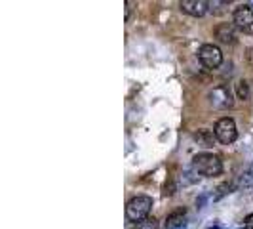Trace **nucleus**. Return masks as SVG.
Listing matches in <instances>:
<instances>
[{
	"label": "nucleus",
	"instance_id": "obj_9",
	"mask_svg": "<svg viewBox=\"0 0 253 229\" xmlns=\"http://www.w3.org/2000/svg\"><path fill=\"white\" fill-rule=\"evenodd\" d=\"M253 187V165H248L236 178V189H252Z\"/></svg>",
	"mask_w": 253,
	"mask_h": 229
},
{
	"label": "nucleus",
	"instance_id": "obj_10",
	"mask_svg": "<svg viewBox=\"0 0 253 229\" xmlns=\"http://www.w3.org/2000/svg\"><path fill=\"white\" fill-rule=\"evenodd\" d=\"M192 140L196 141L198 145H202V147H213V143H215L217 138L211 130L202 128V130H198V132H194V134H192Z\"/></svg>",
	"mask_w": 253,
	"mask_h": 229
},
{
	"label": "nucleus",
	"instance_id": "obj_8",
	"mask_svg": "<svg viewBox=\"0 0 253 229\" xmlns=\"http://www.w3.org/2000/svg\"><path fill=\"white\" fill-rule=\"evenodd\" d=\"M215 38L223 44H236V27L232 23H221L215 27Z\"/></svg>",
	"mask_w": 253,
	"mask_h": 229
},
{
	"label": "nucleus",
	"instance_id": "obj_3",
	"mask_svg": "<svg viewBox=\"0 0 253 229\" xmlns=\"http://www.w3.org/2000/svg\"><path fill=\"white\" fill-rule=\"evenodd\" d=\"M232 25L244 35H253V6L240 4L232 12Z\"/></svg>",
	"mask_w": 253,
	"mask_h": 229
},
{
	"label": "nucleus",
	"instance_id": "obj_4",
	"mask_svg": "<svg viewBox=\"0 0 253 229\" xmlns=\"http://www.w3.org/2000/svg\"><path fill=\"white\" fill-rule=\"evenodd\" d=\"M213 134H215L217 141H221L223 145H230V143H234L236 138H238V128H236L234 118H230V116H223V118H219L215 128H213Z\"/></svg>",
	"mask_w": 253,
	"mask_h": 229
},
{
	"label": "nucleus",
	"instance_id": "obj_1",
	"mask_svg": "<svg viewBox=\"0 0 253 229\" xmlns=\"http://www.w3.org/2000/svg\"><path fill=\"white\" fill-rule=\"evenodd\" d=\"M192 170L198 176H206V178H215L223 174V161L217 157L215 153H196L192 157Z\"/></svg>",
	"mask_w": 253,
	"mask_h": 229
},
{
	"label": "nucleus",
	"instance_id": "obj_5",
	"mask_svg": "<svg viewBox=\"0 0 253 229\" xmlns=\"http://www.w3.org/2000/svg\"><path fill=\"white\" fill-rule=\"evenodd\" d=\"M198 59L206 69H217L223 63V52L215 44H202L198 50Z\"/></svg>",
	"mask_w": 253,
	"mask_h": 229
},
{
	"label": "nucleus",
	"instance_id": "obj_17",
	"mask_svg": "<svg viewBox=\"0 0 253 229\" xmlns=\"http://www.w3.org/2000/svg\"><path fill=\"white\" fill-rule=\"evenodd\" d=\"M210 229H225V228H221V226H213V228H210Z\"/></svg>",
	"mask_w": 253,
	"mask_h": 229
},
{
	"label": "nucleus",
	"instance_id": "obj_13",
	"mask_svg": "<svg viewBox=\"0 0 253 229\" xmlns=\"http://www.w3.org/2000/svg\"><path fill=\"white\" fill-rule=\"evenodd\" d=\"M232 189H236V183H223V185H219V187H217L215 197H213V201H219V199H223L225 195L232 193Z\"/></svg>",
	"mask_w": 253,
	"mask_h": 229
},
{
	"label": "nucleus",
	"instance_id": "obj_7",
	"mask_svg": "<svg viewBox=\"0 0 253 229\" xmlns=\"http://www.w3.org/2000/svg\"><path fill=\"white\" fill-rule=\"evenodd\" d=\"M179 8H181V12L189 13L192 17H202L210 12L208 2H204V0H183V2H179Z\"/></svg>",
	"mask_w": 253,
	"mask_h": 229
},
{
	"label": "nucleus",
	"instance_id": "obj_2",
	"mask_svg": "<svg viewBox=\"0 0 253 229\" xmlns=\"http://www.w3.org/2000/svg\"><path fill=\"white\" fill-rule=\"evenodd\" d=\"M152 197L149 195H137L133 199H129L126 204V220L131 224H139L143 220H147L152 210Z\"/></svg>",
	"mask_w": 253,
	"mask_h": 229
},
{
	"label": "nucleus",
	"instance_id": "obj_19",
	"mask_svg": "<svg viewBox=\"0 0 253 229\" xmlns=\"http://www.w3.org/2000/svg\"><path fill=\"white\" fill-rule=\"evenodd\" d=\"M252 229H253V228H252Z\"/></svg>",
	"mask_w": 253,
	"mask_h": 229
},
{
	"label": "nucleus",
	"instance_id": "obj_6",
	"mask_svg": "<svg viewBox=\"0 0 253 229\" xmlns=\"http://www.w3.org/2000/svg\"><path fill=\"white\" fill-rule=\"evenodd\" d=\"M208 100H210V105L213 109H219V111H225V109H230L232 107V94L227 86H215V88L210 90L208 94Z\"/></svg>",
	"mask_w": 253,
	"mask_h": 229
},
{
	"label": "nucleus",
	"instance_id": "obj_11",
	"mask_svg": "<svg viewBox=\"0 0 253 229\" xmlns=\"http://www.w3.org/2000/svg\"><path fill=\"white\" fill-rule=\"evenodd\" d=\"M185 216H187V210H185V208H177V210H173L171 214H168V218H166V229L179 228V226L183 224Z\"/></svg>",
	"mask_w": 253,
	"mask_h": 229
},
{
	"label": "nucleus",
	"instance_id": "obj_18",
	"mask_svg": "<svg viewBox=\"0 0 253 229\" xmlns=\"http://www.w3.org/2000/svg\"><path fill=\"white\" fill-rule=\"evenodd\" d=\"M240 229H246V228H240Z\"/></svg>",
	"mask_w": 253,
	"mask_h": 229
},
{
	"label": "nucleus",
	"instance_id": "obj_16",
	"mask_svg": "<svg viewBox=\"0 0 253 229\" xmlns=\"http://www.w3.org/2000/svg\"><path fill=\"white\" fill-rule=\"evenodd\" d=\"M124 6H126V21H127L129 19V13H131V2H126Z\"/></svg>",
	"mask_w": 253,
	"mask_h": 229
},
{
	"label": "nucleus",
	"instance_id": "obj_12",
	"mask_svg": "<svg viewBox=\"0 0 253 229\" xmlns=\"http://www.w3.org/2000/svg\"><path fill=\"white\" fill-rule=\"evenodd\" d=\"M236 96H238V100L242 102H246V100H250V84H248V80H238L236 82Z\"/></svg>",
	"mask_w": 253,
	"mask_h": 229
},
{
	"label": "nucleus",
	"instance_id": "obj_14",
	"mask_svg": "<svg viewBox=\"0 0 253 229\" xmlns=\"http://www.w3.org/2000/svg\"><path fill=\"white\" fill-rule=\"evenodd\" d=\"M133 229H158V220L156 218H147L139 224H135Z\"/></svg>",
	"mask_w": 253,
	"mask_h": 229
},
{
	"label": "nucleus",
	"instance_id": "obj_15",
	"mask_svg": "<svg viewBox=\"0 0 253 229\" xmlns=\"http://www.w3.org/2000/svg\"><path fill=\"white\" fill-rule=\"evenodd\" d=\"M208 6H210V12L221 13L228 6V2H219V0H215V2H208Z\"/></svg>",
	"mask_w": 253,
	"mask_h": 229
}]
</instances>
